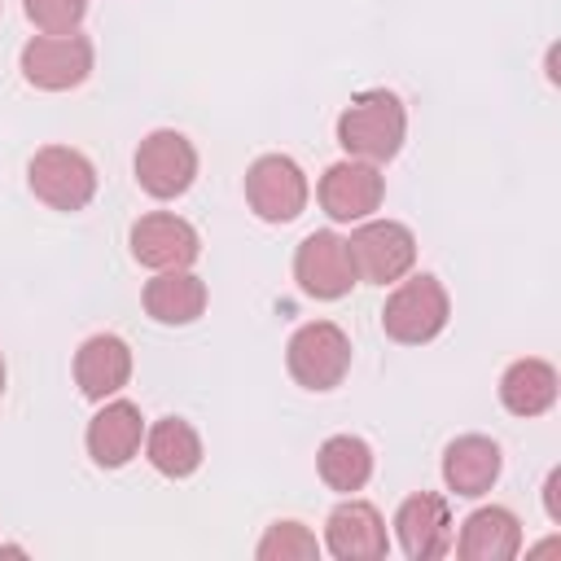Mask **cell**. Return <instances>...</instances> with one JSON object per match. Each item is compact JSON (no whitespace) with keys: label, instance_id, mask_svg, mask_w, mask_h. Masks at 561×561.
Listing matches in <instances>:
<instances>
[{"label":"cell","instance_id":"1","mask_svg":"<svg viewBox=\"0 0 561 561\" xmlns=\"http://www.w3.org/2000/svg\"><path fill=\"white\" fill-rule=\"evenodd\" d=\"M403 131H408V114L403 101L386 88L359 92L351 96V105L337 114V145L359 158V162H390L403 149Z\"/></svg>","mask_w":561,"mask_h":561},{"label":"cell","instance_id":"2","mask_svg":"<svg viewBox=\"0 0 561 561\" xmlns=\"http://www.w3.org/2000/svg\"><path fill=\"white\" fill-rule=\"evenodd\" d=\"M447 311H451L447 307V289L438 285V276L421 272V276L394 285V294L381 307V329H386V337H394L403 346H421V342L443 333Z\"/></svg>","mask_w":561,"mask_h":561},{"label":"cell","instance_id":"3","mask_svg":"<svg viewBox=\"0 0 561 561\" xmlns=\"http://www.w3.org/2000/svg\"><path fill=\"white\" fill-rule=\"evenodd\" d=\"M285 364L302 390H333L351 368V337L333 320H311L289 337Z\"/></svg>","mask_w":561,"mask_h":561},{"label":"cell","instance_id":"4","mask_svg":"<svg viewBox=\"0 0 561 561\" xmlns=\"http://www.w3.org/2000/svg\"><path fill=\"white\" fill-rule=\"evenodd\" d=\"M346 250H351L355 276L373 285L403 280L416 263V237L394 219H359V228L346 237Z\"/></svg>","mask_w":561,"mask_h":561},{"label":"cell","instance_id":"5","mask_svg":"<svg viewBox=\"0 0 561 561\" xmlns=\"http://www.w3.org/2000/svg\"><path fill=\"white\" fill-rule=\"evenodd\" d=\"M31 193L53 210H83L96 193L92 162L70 145H44L26 167Z\"/></svg>","mask_w":561,"mask_h":561},{"label":"cell","instance_id":"6","mask_svg":"<svg viewBox=\"0 0 561 561\" xmlns=\"http://www.w3.org/2000/svg\"><path fill=\"white\" fill-rule=\"evenodd\" d=\"M22 75L31 88H44V92H66V88H79L88 75H92V39L88 35H35L26 48H22Z\"/></svg>","mask_w":561,"mask_h":561},{"label":"cell","instance_id":"7","mask_svg":"<svg viewBox=\"0 0 561 561\" xmlns=\"http://www.w3.org/2000/svg\"><path fill=\"white\" fill-rule=\"evenodd\" d=\"M245 202L267 224L298 219L302 206H307V175H302V167L294 158H285V153H263L245 171Z\"/></svg>","mask_w":561,"mask_h":561},{"label":"cell","instance_id":"8","mask_svg":"<svg viewBox=\"0 0 561 561\" xmlns=\"http://www.w3.org/2000/svg\"><path fill=\"white\" fill-rule=\"evenodd\" d=\"M197 175V149L188 145V136L162 127V131H149L136 149V180L149 197L167 202V197H180Z\"/></svg>","mask_w":561,"mask_h":561},{"label":"cell","instance_id":"9","mask_svg":"<svg viewBox=\"0 0 561 561\" xmlns=\"http://www.w3.org/2000/svg\"><path fill=\"white\" fill-rule=\"evenodd\" d=\"M386 197V180L373 162H359V158H346V162H333L324 175H320V206L329 219L337 224H359L368 219Z\"/></svg>","mask_w":561,"mask_h":561},{"label":"cell","instance_id":"10","mask_svg":"<svg viewBox=\"0 0 561 561\" xmlns=\"http://www.w3.org/2000/svg\"><path fill=\"white\" fill-rule=\"evenodd\" d=\"M294 280L302 285V294L311 298H342L351 294V285L359 280L355 276V263H351V250L337 232H311L302 237V245L294 250Z\"/></svg>","mask_w":561,"mask_h":561},{"label":"cell","instance_id":"11","mask_svg":"<svg viewBox=\"0 0 561 561\" xmlns=\"http://www.w3.org/2000/svg\"><path fill=\"white\" fill-rule=\"evenodd\" d=\"M394 535H399L403 557H412V561H438V557H447V548H451V513H447V500L434 495V491L408 495L399 504V513H394Z\"/></svg>","mask_w":561,"mask_h":561},{"label":"cell","instance_id":"12","mask_svg":"<svg viewBox=\"0 0 561 561\" xmlns=\"http://www.w3.org/2000/svg\"><path fill=\"white\" fill-rule=\"evenodd\" d=\"M131 254L136 263L153 267V272H167V267H188L197 254H202V241H197V228L180 215H167V210H153V215H140L136 228H131Z\"/></svg>","mask_w":561,"mask_h":561},{"label":"cell","instance_id":"13","mask_svg":"<svg viewBox=\"0 0 561 561\" xmlns=\"http://www.w3.org/2000/svg\"><path fill=\"white\" fill-rule=\"evenodd\" d=\"M324 548L337 561H381L390 552L386 522L368 500H346L324 522Z\"/></svg>","mask_w":561,"mask_h":561},{"label":"cell","instance_id":"14","mask_svg":"<svg viewBox=\"0 0 561 561\" xmlns=\"http://www.w3.org/2000/svg\"><path fill=\"white\" fill-rule=\"evenodd\" d=\"M145 438V416L127 399H110L92 421H88V456L101 469H123Z\"/></svg>","mask_w":561,"mask_h":561},{"label":"cell","instance_id":"15","mask_svg":"<svg viewBox=\"0 0 561 561\" xmlns=\"http://www.w3.org/2000/svg\"><path fill=\"white\" fill-rule=\"evenodd\" d=\"M131 377V346L118 337V333H96L79 346L75 355V381L88 399H110L127 386Z\"/></svg>","mask_w":561,"mask_h":561},{"label":"cell","instance_id":"16","mask_svg":"<svg viewBox=\"0 0 561 561\" xmlns=\"http://www.w3.org/2000/svg\"><path fill=\"white\" fill-rule=\"evenodd\" d=\"M456 552L465 561H508V557L522 552V522L500 504L473 508L465 517V526H460Z\"/></svg>","mask_w":561,"mask_h":561},{"label":"cell","instance_id":"17","mask_svg":"<svg viewBox=\"0 0 561 561\" xmlns=\"http://www.w3.org/2000/svg\"><path fill=\"white\" fill-rule=\"evenodd\" d=\"M500 447L486 438V434H460L456 443H447L443 451V482L456 491V495H482L491 491V482L500 478Z\"/></svg>","mask_w":561,"mask_h":561},{"label":"cell","instance_id":"18","mask_svg":"<svg viewBox=\"0 0 561 561\" xmlns=\"http://www.w3.org/2000/svg\"><path fill=\"white\" fill-rule=\"evenodd\" d=\"M145 311L158 324H193L206 311V285L188 267H167L145 285Z\"/></svg>","mask_w":561,"mask_h":561},{"label":"cell","instance_id":"19","mask_svg":"<svg viewBox=\"0 0 561 561\" xmlns=\"http://www.w3.org/2000/svg\"><path fill=\"white\" fill-rule=\"evenodd\" d=\"M500 403L513 416H539L557 403V368L548 359H517L500 377Z\"/></svg>","mask_w":561,"mask_h":561},{"label":"cell","instance_id":"20","mask_svg":"<svg viewBox=\"0 0 561 561\" xmlns=\"http://www.w3.org/2000/svg\"><path fill=\"white\" fill-rule=\"evenodd\" d=\"M145 456H149V465H153L158 473H167V478H188V473L202 465V438H197V430H193L188 421L162 416V421H153L149 434H145Z\"/></svg>","mask_w":561,"mask_h":561},{"label":"cell","instance_id":"21","mask_svg":"<svg viewBox=\"0 0 561 561\" xmlns=\"http://www.w3.org/2000/svg\"><path fill=\"white\" fill-rule=\"evenodd\" d=\"M316 469H320L324 486L351 495V491H359L373 478V447L364 438H355V434H333V438L320 443Z\"/></svg>","mask_w":561,"mask_h":561},{"label":"cell","instance_id":"22","mask_svg":"<svg viewBox=\"0 0 561 561\" xmlns=\"http://www.w3.org/2000/svg\"><path fill=\"white\" fill-rule=\"evenodd\" d=\"M259 561H311L320 552L316 535L302 522H276L267 526V535L259 539Z\"/></svg>","mask_w":561,"mask_h":561},{"label":"cell","instance_id":"23","mask_svg":"<svg viewBox=\"0 0 561 561\" xmlns=\"http://www.w3.org/2000/svg\"><path fill=\"white\" fill-rule=\"evenodd\" d=\"M26 4V18L44 31V35H66L83 22L88 13V0H22Z\"/></svg>","mask_w":561,"mask_h":561},{"label":"cell","instance_id":"24","mask_svg":"<svg viewBox=\"0 0 561 561\" xmlns=\"http://www.w3.org/2000/svg\"><path fill=\"white\" fill-rule=\"evenodd\" d=\"M543 508H548V517L561 526V469H552L548 482H543Z\"/></svg>","mask_w":561,"mask_h":561},{"label":"cell","instance_id":"25","mask_svg":"<svg viewBox=\"0 0 561 561\" xmlns=\"http://www.w3.org/2000/svg\"><path fill=\"white\" fill-rule=\"evenodd\" d=\"M0 394H4V355H0Z\"/></svg>","mask_w":561,"mask_h":561}]
</instances>
